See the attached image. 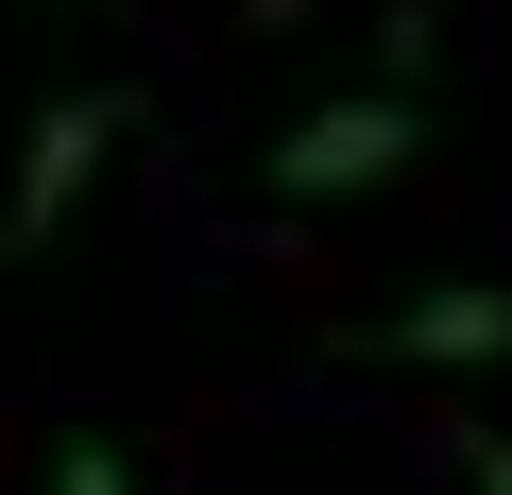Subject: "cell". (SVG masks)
<instances>
[{
  "label": "cell",
  "instance_id": "obj_4",
  "mask_svg": "<svg viewBox=\"0 0 512 495\" xmlns=\"http://www.w3.org/2000/svg\"><path fill=\"white\" fill-rule=\"evenodd\" d=\"M52 495H137V461L120 444H52Z\"/></svg>",
  "mask_w": 512,
  "mask_h": 495
},
{
  "label": "cell",
  "instance_id": "obj_5",
  "mask_svg": "<svg viewBox=\"0 0 512 495\" xmlns=\"http://www.w3.org/2000/svg\"><path fill=\"white\" fill-rule=\"evenodd\" d=\"M444 444H461V478H478V495H512V444H495V427H444Z\"/></svg>",
  "mask_w": 512,
  "mask_h": 495
},
{
  "label": "cell",
  "instance_id": "obj_3",
  "mask_svg": "<svg viewBox=\"0 0 512 495\" xmlns=\"http://www.w3.org/2000/svg\"><path fill=\"white\" fill-rule=\"evenodd\" d=\"M376 359H512V291H410L393 325H376Z\"/></svg>",
  "mask_w": 512,
  "mask_h": 495
},
{
  "label": "cell",
  "instance_id": "obj_2",
  "mask_svg": "<svg viewBox=\"0 0 512 495\" xmlns=\"http://www.w3.org/2000/svg\"><path fill=\"white\" fill-rule=\"evenodd\" d=\"M120 120H137L120 86H69V103L35 120V154H18V188H0V257H35V239H52V222L86 205V171L120 154Z\"/></svg>",
  "mask_w": 512,
  "mask_h": 495
},
{
  "label": "cell",
  "instance_id": "obj_1",
  "mask_svg": "<svg viewBox=\"0 0 512 495\" xmlns=\"http://www.w3.org/2000/svg\"><path fill=\"white\" fill-rule=\"evenodd\" d=\"M410 154H427V18H393L376 86H342V103H308V120L274 137V188H291V205H359V188H393Z\"/></svg>",
  "mask_w": 512,
  "mask_h": 495
}]
</instances>
